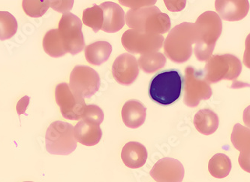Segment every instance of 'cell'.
<instances>
[{
    "mask_svg": "<svg viewBox=\"0 0 250 182\" xmlns=\"http://www.w3.org/2000/svg\"><path fill=\"white\" fill-rule=\"evenodd\" d=\"M198 39L195 23L184 22L173 28L164 40L165 54L176 64H184L193 53L192 45Z\"/></svg>",
    "mask_w": 250,
    "mask_h": 182,
    "instance_id": "obj_1",
    "label": "cell"
},
{
    "mask_svg": "<svg viewBox=\"0 0 250 182\" xmlns=\"http://www.w3.org/2000/svg\"><path fill=\"white\" fill-rule=\"evenodd\" d=\"M198 39L195 54L199 61H207L213 55L216 43L223 31L221 18L211 11L204 12L195 23Z\"/></svg>",
    "mask_w": 250,
    "mask_h": 182,
    "instance_id": "obj_2",
    "label": "cell"
},
{
    "mask_svg": "<svg viewBox=\"0 0 250 182\" xmlns=\"http://www.w3.org/2000/svg\"><path fill=\"white\" fill-rule=\"evenodd\" d=\"M128 27L145 33L164 34L171 29V19L156 6L131 9L125 15Z\"/></svg>",
    "mask_w": 250,
    "mask_h": 182,
    "instance_id": "obj_3",
    "label": "cell"
},
{
    "mask_svg": "<svg viewBox=\"0 0 250 182\" xmlns=\"http://www.w3.org/2000/svg\"><path fill=\"white\" fill-rule=\"evenodd\" d=\"M183 76L177 69H167L156 74L149 85L150 99L161 106H170L180 98Z\"/></svg>",
    "mask_w": 250,
    "mask_h": 182,
    "instance_id": "obj_4",
    "label": "cell"
},
{
    "mask_svg": "<svg viewBox=\"0 0 250 182\" xmlns=\"http://www.w3.org/2000/svg\"><path fill=\"white\" fill-rule=\"evenodd\" d=\"M242 71V64L238 57L232 54H216L208 60L203 73L207 82L217 83L222 80L234 81Z\"/></svg>",
    "mask_w": 250,
    "mask_h": 182,
    "instance_id": "obj_5",
    "label": "cell"
},
{
    "mask_svg": "<svg viewBox=\"0 0 250 182\" xmlns=\"http://www.w3.org/2000/svg\"><path fill=\"white\" fill-rule=\"evenodd\" d=\"M46 149L56 155H68L75 151L77 141L74 136V127L61 120L49 126L45 136Z\"/></svg>",
    "mask_w": 250,
    "mask_h": 182,
    "instance_id": "obj_6",
    "label": "cell"
},
{
    "mask_svg": "<svg viewBox=\"0 0 250 182\" xmlns=\"http://www.w3.org/2000/svg\"><path fill=\"white\" fill-rule=\"evenodd\" d=\"M184 103L188 107H196L202 100H208L213 95L210 85L204 77L203 71L189 66L184 75Z\"/></svg>",
    "mask_w": 250,
    "mask_h": 182,
    "instance_id": "obj_7",
    "label": "cell"
},
{
    "mask_svg": "<svg viewBox=\"0 0 250 182\" xmlns=\"http://www.w3.org/2000/svg\"><path fill=\"white\" fill-rule=\"evenodd\" d=\"M58 31L66 53L76 55L84 49L85 39L82 33V22L71 12L63 14L60 20Z\"/></svg>",
    "mask_w": 250,
    "mask_h": 182,
    "instance_id": "obj_8",
    "label": "cell"
},
{
    "mask_svg": "<svg viewBox=\"0 0 250 182\" xmlns=\"http://www.w3.org/2000/svg\"><path fill=\"white\" fill-rule=\"evenodd\" d=\"M70 90L75 96L89 99L97 93L101 81L96 71L85 65H77L71 72Z\"/></svg>",
    "mask_w": 250,
    "mask_h": 182,
    "instance_id": "obj_9",
    "label": "cell"
},
{
    "mask_svg": "<svg viewBox=\"0 0 250 182\" xmlns=\"http://www.w3.org/2000/svg\"><path fill=\"white\" fill-rule=\"evenodd\" d=\"M121 42L128 52L142 55L157 52V50L163 47L164 37L162 35L129 29L123 34Z\"/></svg>",
    "mask_w": 250,
    "mask_h": 182,
    "instance_id": "obj_10",
    "label": "cell"
},
{
    "mask_svg": "<svg viewBox=\"0 0 250 182\" xmlns=\"http://www.w3.org/2000/svg\"><path fill=\"white\" fill-rule=\"evenodd\" d=\"M56 103L60 106L64 118L71 120L82 119L86 104L84 99L75 96L68 83L59 84L55 88Z\"/></svg>",
    "mask_w": 250,
    "mask_h": 182,
    "instance_id": "obj_11",
    "label": "cell"
},
{
    "mask_svg": "<svg viewBox=\"0 0 250 182\" xmlns=\"http://www.w3.org/2000/svg\"><path fill=\"white\" fill-rule=\"evenodd\" d=\"M112 74L117 83L125 86L132 85L139 75L138 60L128 53L121 54L114 60Z\"/></svg>",
    "mask_w": 250,
    "mask_h": 182,
    "instance_id": "obj_12",
    "label": "cell"
},
{
    "mask_svg": "<svg viewBox=\"0 0 250 182\" xmlns=\"http://www.w3.org/2000/svg\"><path fill=\"white\" fill-rule=\"evenodd\" d=\"M157 182H181L185 175L184 166L174 158L159 159L149 173Z\"/></svg>",
    "mask_w": 250,
    "mask_h": 182,
    "instance_id": "obj_13",
    "label": "cell"
},
{
    "mask_svg": "<svg viewBox=\"0 0 250 182\" xmlns=\"http://www.w3.org/2000/svg\"><path fill=\"white\" fill-rule=\"evenodd\" d=\"M215 6L219 18L228 22L241 21L250 10L247 0H216Z\"/></svg>",
    "mask_w": 250,
    "mask_h": 182,
    "instance_id": "obj_14",
    "label": "cell"
},
{
    "mask_svg": "<svg viewBox=\"0 0 250 182\" xmlns=\"http://www.w3.org/2000/svg\"><path fill=\"white\" fill-rule=\"evenodd\" d=\"M103 12L102 30L108 33L120 31L125 25V13L115 2H105L99 5Z\"/></svg>",
    "mask_w": 250,
    "mask_h": 182,
    "instance_id": "obj_15",
    "label": "cell"
},
{
    "mask_svg": "<svg viewBox=\"0 0 250 182\" xmlns=\"http://www.w3.org/2000/svg\"><path fill=\"white\" fill-rule=\"evenodd\" d=\"M231 141L236 149L241 151L240 166L250 173V129L236 124L231 134Z\"/></svg>",
    "mask_w": 250,
    "mask_h": 182,
    "instance_id": "obj_16",
    "label": "cell"
},
{
    "mask_svg": "<svg viewBox=\"0 0 250 182\" xmlns=\"http://www.w3.org/2000/svg\"><path fill=\"white\" fill-rule=\"evenodd\" d=\"M146 108L137 99H130L124 105L121 115L124 124L128 128L136 129L143 125L146 117Z\"/></svg>",
    "mask_w": 250,
    "mask_h": 182,
    "instance_id": "obj_17",
    "label": "cell"
},
{
    "mask_svg": "<svg viewBox=\"0 0 250 182\" xmlns=\"http://www.w3.org/2000/svg\"><path fill=\"white\" fill-rule=\"evenodd\" d=\"M100 125L81 120L74 127L75 140L85 146H94L99 143L103 136Z\"/></svg>",
    "mask_w": 250,
    "mask_h": 182,
    "instance_id": "obj_18",
    "label": "cell"
},
{
    "mask_svg": "<svg viewBox=\"0 0 250 182\" xmlns=\"http://www.w3.org/2000/svg\"><path fill=\"white\" fill-rule=\"evenodd\" d=\"M146 148L138 141H130L125 144L121 151V159L130 169L142 167L147 160Z\"/></svg>",
    "mask_w": 250,
    "mask_h": 182,
    "instance_id": "obj_19",
    "label": "cell"
},
{
    "mask_svg": "<svg viewBox=\"0 0 250 182\" xmlns=\"http://www.w3.org/2000/svg\"><path fill=\"white\" fill-rule=\"evenodd\" d=\"M193 123L198 132L204 135H211L219 127V117L211 109H201L195 114Z\"/></svg>",
    "mask_w": 250,
    "mask_h": 182,
    "instance_id": "obj_20",
    "label": "cell"
},
{
    "mask_svg": "<svg viewBox=\"0 0 250 182\" xmlns=\"http://www.w3.org/2000/svg\"><path fill=\"white\" fill-rule=\"evenodd\" d=\"M112 53V46L107 41H97L89 44L85 48L87 62L95 66L104 64Z\"/></svg>",
    "mask_w": 250,
    "mask_h": 182,
    "instance_id": "obj_21",
    "label": "cell"
},
{
    "mask_svg": "<svg viewBox=\"0 0 250 182\" xmlns=\"http://www.w3.org/2000/svg\"><path fill=\"white\" fill-rule=\"evenodd\" d=\"M43 47L46 54L57 58L67 54L58 29H53L46 33L43 39Z\"/></svg>",
    "mask_w": 250,
    "mask_h": 182,
    "instance_id": "obj_22",
    "label": "cell"
},
{
    "mask_svg": "<svg viewBox=\"0 0 250 182\" xmlns=\"http://www.w3.org/2000/svg\"><path fill=\"white\" fill-rule=\"evenodd\" d=\"M209 172L216 179H223L229 176L232 169L231 160L225 154L218 153L212 157L208 166Z\"/></svg>",
    "mask_w": 250,
    "mask_h": 182,
    "instance_id": "obj_23",
    "label": "cell"
},
{
    "mask_svg": "<svg viewBox=\"0 0 250 182\" xmlns=\"http://www.w3.org/2000/svg\"><path fill=\"white\" fill-rule=\"evenodd\" d=\"M138 67L146 74H152L161 69L166 64V57L159 52L142 54L138 60Z\"/></svg>",
    "mask_w": 250,
    "mask_h": 182,
    "instance_id": "obj_24",
    "label": "cell"
},
{
    "mask_svg": "<svg viewBox=\"0 0 250 182\" xmlns=\"http://www.w3.org/2000/svg\"><path fill=\"white\" fill-rule=\"evenodd\" d=\"M82 21L86 26L92 28L94 33H98L103 27V10L97 5L86 8L83 12Z\"/></svg>",
    "mask_w": 250,
    "mask_h": 182,
    "instance_id": "obj_25",
    "label": "cell"
},
{
    "mask_svg": "<svg viewBox=\"0 0 250 182\" xmlns=\"http://www.w3.org/2000/svg\"><path fill=\"white\" fill-rule=\"evenodd\" d=\"M18 30V22L13 15L0 12V40L4 41L15 36Z\"/></svg>",
    "mask_w": 250,
    "mask_h": 182,
    "instance_id": "obj_26",
    "label": "cell"
},
{
    "mask_svg": "<svg viewBox=\"0 0 250 182\" xmlns=\"http://www.w3.org/2000/svg\"><path fill=\"white\" fill-rule=\"evenodd\" d=\"M50 7L48 0H24L23 8L25 13L32 18H40L45 15Z\"/></svg>",
    "mask_w": 250,
    "mask_h": 182,
    "instance_id": "obj_27",
    "label": "cell"
},
{
    "mask_svg": "<svg viewBox=\"0 0 250 182\" xmlns=\"http://www.w3.org/2000/svg\"><path fill=\"white\" fill-rule=\"evenodd\" d=\"M104 117V113L101 108L94 104L86 105L81 120H87L100 125L103 122Z\"/></svg>",
    "mask_w": 250,
    "mask_h": 182,
    "instance_id": "obj_28",
    "label": "cell"
},
{
    "mask_svg": "<svg viewBox=\"0 0 250 182\" xmlns=\"http://www.w3.org/2000/svg\"><path fill=\"white\" fill-rule=\"evenodd\" d=\"M74 1H50V5L57 12L67 13L72 9Z\"/></svg>",
    "mask_w": 250,
    "mask_h": 182,
    "instance_id": "obj_29",
    "label": "cell"
},
{
    "mask_svg": "<svg viewBox=\"0 0 250 182\" xmlns=\"http://www.w3.org/2000/svg\"><path fill=\"white\" fill-rule=\"evenodd\" d=\"M119 2L121 5H125V6L129 7V8L136 9V8H141V7L146 6L149 7L154 5L156 1H121L120 0Z\"/></svg>",
    "mask_w": 250,
    "mask_h": 182,
    "instance_id": "obj_30",
    "label": "cell"
},
{
    "mask_svg": "<svg viewBox=\"0 0 250 182\" xmlns=\"http://www.w3.org/2000/svg\"><path fill=\"white\" fill-rule=\"evenodd\" d=\"M164 2L169 11L180 12L185 8L187 1H167V0H165Z\"/></svg>",
    "mask_w": 250,
    "mask_h": 182,
    "instance_id": "obj_31",
    "label": "cell"
},
{
    "mask_svg": "<svg viewBox=\"0 0 250 182\" xmlns=\"http://www.w3.org/2000/svg\"><path fill=\"white\" fill-rule=\"evenodd\" d=\"M29 100L30 99H29V96H25L18 101L16 106L17 113H18V115H21L22 114L28 115L27 114H26V111L27 109L28 106H29Z\"/></svg>",
    "mask_w": 250,
    "mask_h": 182,
    "instance_id": "obj_32",
    "label": "cell"
},
{
    "mask_svg": "<svg viewBox=\"0 0 250 182\" xmlns=\"http://www.w3.org/2000/svg\"></svg>",
    "mask_w": 250,
    "mask_h": 182,
    "instance_id": "obj_33",
    "label": "cell"
}]
</instances>
